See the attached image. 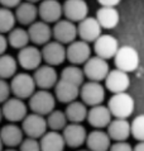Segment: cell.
Segmentation results:
<instances>
[{
    "instance_id": "41",
    "label": "cell",
    "mask_w": 144,
    "mask_h": 151,
    "mask_svg": "<svg viewBox=\"0 0 144 151\" xmlns=\"http://www.w3.org/2000/svg\"><path fill=\"white\" fill-rule=\"evenodd\" d=\"M121 0H97V3L100 4L101 6H115L119 5Z\"/></svg>"
},
{
    "instance_id": "13",
    "label": "cell",
    "mask_w": 144,
    "mask_h": 151,
    "mask_svg": "<svg viewBox=\"0 0 144 151\" xmlns=\"http://www.w3.org/2000/svg\"><path fill=\"white\" fill-rule=\"evenodd\" d=\"M101 35H103V28L95 17H86L81 22H78L77 36L80 37V40L91 43V42H95Z\"/></svg>"
},
{
    "instance_id": "11",
    "label": "cell",
    "mask_w": 144,
    "mask_h": 151,
    "mask_svg": "<svg viewBox=\"0 0 144 151\" xmlns=\"http://www.w3.org/2000/svg\"><path fill=\"white\" fill-rule=\"evenodd\" d=\"M18 65L25 71H34L42 65V52L36 46H27L19 50L18 53Z\"/></svg>"
},
{
    "instance_id": "42",
    "label": "cell",
    "mask_w": 144,
    "mask_h": 151,
    "mask_svg": "<svg viewBox=\"0 0 144 151\" xmlns=\"http://www.w3.org/2000/svg\"><path fill=\"white\" fill-rule=\"evenodd\" d=\"M133 151H144V141L138 142V144L133 147Z\"/></svg>"
},
{
    "instance_id": "32",
    "label": "cell",
    "mask_w": 144,
    "mask_h": 151,
    "mask_svg": "<svg viewBox=\"0 0 144 151\" xmlns=\"http://www.w3.org/2000/svg\"><path fill=\"white\" fill-rule=\"evenodd\" d=\"M47 126L51 131H57L61 132L63 128L68 124V119L66 117V113L58 109H54L47 116Z\"/></svg>"
},
{
    "instance_id": "12",
    "label": "cell",
    "mask_w": 144,
    "mask_h": 151,
    "mask_svg": "<svg viewBox=\"0 0 144 151\" xmlns=\"http://www.w3.org/2000/svg\"><path fill=\"white\" fill-rule=\"evenodd\" d=\"M62 136L65 138L66 146L72 149H78L83 144H86L87 131L82 123H68L63 128Z\"/></svg>"
},
{
    "instance_id": "46",
    "label": "cell",
    "mask_w": 144,
    "mask_h": 151,
    "mask_svg": "<svg viewBox=\"0 0 144 151\" xmlns=\"http://www.w3.org/2000/svg\"><path fill=\"white\" fill-rule=\"evenodd\" d=\"M4 118L3 117V112H1V107H0V122H1V119Z\"/></svg>"
},
{
    "instance_id": "35",
    "label": "cell",
    "mask_w": 144,
    "mask_h": 151,
    "mask_svg": "<svg viewBox=\"0 0 144 151\" xmlns=\"http://www.w3.org/2000/svg\"><path fill=\"white\" fill-rule=\"evenodd\" d=\"M132 127V136L139 142L144 141V114H139L130 122Z\"/></svg>"
},
{
    "instance_id": "27",
    "label": "cell",
    "mask_w": 144,
    "mask_h": 151,
    "mask_svg": "<svg viewBox=\"0 0 144 151\" xmlns=\"http://www.w3.org/2000/svg\"><path fill=\"white\" fill-rule=\"evenodd\" d=\"M95 18L103 29H114L120 20V14L115 6H101Z\"/></svg>"
},
{
    "instance_id": "40",
    "label": "cell",
    "mask_w": 144,
    "mask_h": 151,
    "mask_svg": "<svg viewBox=\"0 0 144 151\" xmlns=\"http://www.w3.org/2000/svg\"><path fill=\"white\" fill-rule=\"evenodd\" d=\"M8 46H9V43H8V38L3 35V33H0V56L6 52Z\"/></svg>"
},
{
    "instance_id": "24",
    "label": "cell",
    "mask_w": 144,
    "mask_h": 151,
    "mask_svg": "<svg viewBox=\"0 0 144 151\" xmlns=\"http://www.w3.org/2000/svg\"><path fill=\"white\" fill-rule=\"evenodd\" d=\"M108 135L111 138V141L119 142V141H126L132 136V127L130 122L124 118H115L108 126Z\"/></svg>"
},
{
    "instance_id": "38",
    "label": "cell",
    "mask_w": 144,
    "mask_h": 151,
    "mask_svg": "<svg viewBox=\"0 0 144 151\" xmlns=\"http://www.w3.org/2000/svg\"><path fill=\"white\" fill-rule=\"evenodd\" d=\"M109 151H133V146L126 141H119L111 144Z\"/></svg>"
},
{
    "instance_id": "6",
    "label": "cell",
    "mask_w": 144,
    "mask_h": 151,
    "mask_svg": "<svg viewBox=\"0 0 144 151\" xmlns=\"http://www.w3.org/2000/svg\"><path fill=\"white\" fill-rule=\"evenodd\" d=\"M80 98L88 107L103 104L105 99V88L99 81H86L80 88Z\"/></svg>"
},
{
    "instance_id": "3",
    "label": "cell",
    "mask_w": 144,
    "mask_h": 151,
    "mask_svg": "<svg viewBox=\"0 0 144 151\" xmlns=\"http://www.w3.org/2000/svg\"><path fill=\"white\" fill-rule=\"evenodd\" d=\"M54 107H56V96L49 90H36L29 98V108L37 114L48 116L51 112L54 111Z\"/></svg>"
},
{
    "instance_id": "18",
    "label": "cell",
    "mask_w": 144,
    "mask_h": 151,
    "mask_svg": "<svg viewBox=\"0 0 144 151\" xmlns=\"http://www.w3.org/2000/svg\"><path fill=\"white\" fill-rule=\"evenodd\" d=\"M63 14V6L60 0H42L38 6V17L46 23H56Z\"/></svg>"
},
{
    "instance_id": "17",
    "label": "cell",
    "mask_w": 144,
    "mask_h": 151,
    "mask_svg": "<svg viewBox=\"0 0 144 151\" xmlns=\"http://www.w3.org/2000/svg\"><path fill=\"white\" fill-rule=\"evenodd\" d=\"M118 50H119V42L111 35H101L94 42L95 55L105 60L114 58Z\"/></svg>"
},
{
    "instance_id": "45",
    "label": "cell",
    "mask_w": 144,
    "mask_h": 151,
    "mask_svg": "<svg viewBox=\"0 0 144 151\" xmlns=\"http://www.w3.org/2000/svg\"><path fill=\"white\" fill-rule=\"evenodd\" d=\"M25 1H29V3H38V1H42V0H25Z\"/></svg>"
},
{
    "instance_id": "19",
    "label": "cell",
    "mask_w": 144,
    "mask_h": 151,
    "mask_svg": "<svg viewBox=\"0 0 144 151\" xmlns=\"http://www.w3.org/2000/svg\"><path fill=\"white\" fill-rule=\"evenodd\" d=\"M62 6L66 19L73 23H78L88 17V5L85 0H66Z\"/></svg>"
},
{
    "instance_id": "36",
    "label": "cell",
    "mask_w": 144,
    "mask_h": 151,
    "mask_svg": "<svg viewBox=\"0 0 144 151\" xmlns=\"http://www.w3.org/2000/svg\"><path fill=\"white\" fill-rule=\"evenodd\" d=\"M19 151H41V144L38 138L25 137L19 145Z\"/></svg>"
},
{
    "instance_id": "2",
    "label": "cell",
    "mask_w": 144,
    "mask_h": 151,
    "mask_svg": "<svg viewBox=\"0 0 144 151\" xmlns=\"http://www.w3.org/2000/svg\"><path fill=\"white\" fill-rule=\"evenodd\" d=\"M36 81L33 75L28 73H16L11 78L10 90L11 94L19 99H29L36 91Z\"/></svg>"
},
{
    "instance_id": "7",
    "label": "cell",
    "mask_w": 144,
    "mask_h": 151,
    "mask_svg": "<svg viewBox=\"0 0 144 151\" xmlns=\"http://www.w3.org/2000/svg\"><path fill=\"white\" fill-rule=\"evenodd\" d=\"M3 117L10 123L22 122L28 114V107L24 103L23 99H19L16 96H11L1 104Z\"/></svg>"
},
{
    "instance_id": "8",
    "label": "cell",
    "mask_w": 144,
    "mask_h": 151,
    "mask_svg": "<svg viewBox=\"0 0 144 151\" xmlns=\"http://www.w3.org/2000/svg\"><path fill=\"white\" fill-rule=\"evenodd\" d=\"M22 129L27 137L39 140L48 129L47 119L44 118V116L32 112L31 114L25 116V118L22 121Z\"/></svg>"
},
{
    "instance_id": "44",
    "label": "cell",
    "mask_w": 144,
    "mask_h": 151,
    "mask_svg": "<svg viewBox=\"0 0 144 151\" xmlns=\"http://www.w3.org/2000/svg\"><path fill=\"white\" fill-rule=\"evenodd\" d=\"M3 150H4V144H3L1 138H0V151H3Z\"/></svg>"
},
{
    "instance_id": "9",
    "label": "cell",
    "mask_w": 144,
    "mask_h": 151,
    "mask_svg": "<svg viewBox=\"0 0 144 151\" xmlns=\"http://www.w3.org/2000/svg\"><path fill=\"white\" fill-rule=\"evenodd\" d=\"M91 57L90 43L82 40L73 41L66 48V58L71 62V65H83Z\"/></svg>"
},
{
    "instance_id": "4",
    "label": "cell",
    "mask_w": 144,
    "mask_h": 151,
    "mask_svg": "<svg viewBox=\"0 0 144 151\" xmlns=\"http://www.w3.org/2000/svg\"><path fill=\"white\" fill-rule=\"evenodd\" d=\"M114 64H115L116 69L129 74L138 69L139 53L132 46H121L114 56Z\"/></svg>"
},
{
    "instance_id": "37",
    "label": "cell",
    "mask_w": 144,
    "mask_h": 151,
    "mask_svg": "<svg viewBox=\"0 0 144 151\" xmlns=\"http://www.w3.org/2000/svg\"><path fill=\"white\" fill-rule=\"evenodd\" d=\"M11 90H10V83H8L4 79H0V104L6 102L10 98Z\"/></svg>"
},
{
    "instance_id": "30",
    "label": "cell",
    "mask_w": 144,
    "mask_h": 151,
    "mask_svg": "<svg viewBox=\"0 0 144 151\" xmlns=\"http://www.w3.org/2000/svg\"><path fill=\"white\" fill-rule=\"evenodd\" d=\"M8 43L10 47L15 48V50H22L24 47H27L31 42L28 35V29H23V28H13L11 31L8 33Z\"/></svg>"
},
{
    "instance_id": "33",
    "label": "cell",
    "mask_w": 144,
    "mask_h": 151,
    "mask_svg": "<svg viewBox=\"0 0 144 151\" xmlns=\"http://www.w3.org/2000/svg\"><path fill=\"white\" fill-rule=\"evenodd\" d=\"M61 79L66 81H70L72 84H75V85L81 86L85 80V74H83V70L80 69L77 65H70V66H66L62 70Z\"/></svg>"
},
{
    "instance_id": "14",
    "label": "cell",
    "mask_w": 144,
    "mask_h": 151,
    "mask_svg": "<svg viewBox=\"0 0 144 151\" xmlns=\"http://www.w3.org/2000/svg\"><path fill=\"white\" fill-rule=\"evenodd\" d=\"M33 79L36 81L37 88L43 90H49L54 88V85L58 81V74L54 66L51 65H41L38 69L33 73Z\"/></svg>"
},
{
    "instance_id": "1",
    "label": "cell",
    "mask_w": 144,
    "mask_h": 151,
    "mask_svg": "<svg viewBox=\"0 0 144 151\" xmlns=\"http://www.w3.org/2000/svg\"><path fill=\"white\" fill-rule=\"evenodd\" d=\"M108 108L111 112L113 117L128 119L134 112L135 102L129 93L123 91V93H116L111 95V98L108 102Z\"/></svg>"
},
{
    "instance_id": "47",
    "label": "cell",
    "mask_w": 144,
    "mask_h": 151,
    "mask_svg": "<svg viewBox=\"0 0 144 151\" xmlns=\"http://www.w3.org/2000/svg\"><path fill=\"white\" fill-rule=\"evenodd\" d=\"M77 151H90V150H88V149H87V150H77Z\"/></svg>"
},
{
    "instance_id": "20",
    "label": "cell",
    "mask_w": 144,
    "mask_h": 151,
    "mask_svg": "<svg viewBox=\"0 0 144 151\" xmlns=\"http://www.w3.org/2000/svg\"><path fill=\"white\" fill-rule=\"evenodd\" d=\"M86 119L90 123V126H92L95 129H103L106 128L109 123L113 121V116L108 106L99 104V106H94L88 109Z\"/></svg>"
},
{
    "instance_id": "22",
    "label": "cell",
    "mask_w": 144,
    "mask_h": 151,
    "mask_svg": "<svg viewBox=\"0 0 144 151\" xmlns=\"http://www.w3.org/2000/svg\"><path fill=\"white\" fill-rule=\"evenodd\" d=\"M80 88L81 86L60 79L54 85V96L58 102L68 104L73 100H77L80 96Z\"/></svg>"
},
{
    "instance_id": "39",
    "label": "cell",
    "mask_w": 144,
    "mask_h": 151,
    "mask_svg": "<svg viewBox=\"0 0 144 151\" xmlns=\"http://www.w3.org/2000/svg\"><path fill=\"white\" fill-rule=\"evenodd\" d=\"M23 0H0V4L4 8H8V9H13V8H16L22 3Z\"/></svg>"
},
{
    "instance_id": "29",
    "label": "cell",
    "mask_w": 144,
    "mask_h": 151,
    "mask_svg": "<svg viewBox=\"0 0 144 151\" xmlns=\"http://www.w3.org/2000/svg\"><path fill=\"white\" fill-rule=\"evenodd\" d=\"M87 106L82 100H73L67 104L66 107V117L70 123H82L87 118Z\"/></svg>"
},
{
    "instance_id": "34",
    "label": "cell",
    "mask_w": 144,
    "mask_h": 151,
    "mask_svg": "<svg viewBox=\"0 0 144 151\" xmlns=\"http://www.w3.org/2000/svg\"><path fill=\"white\" fill-rule=\"evenodd\" d=\"M15 14L11 9L1 6L0 8V33L5 35L9 33L13 28L15 27Z\"/></svg>"
},
{
    "instance_id": "28",
    "label": "cell",
    "mask_w": 144,
    "mask_h": 151,
    "mask_svg": "<svg viewBox=\"0 0 144 151\" xmlns=\"http://www.w3.org/2000/svg\"><path fill=\"white\" fill-rule=\"evenodd\" d=\"M41 151H63L66 142L61 132L47 131L39 138Z\"/></svg>"
},
{
    "instance_id": "16",
    "label": "cell",
    "mask_w": 144,
    "mask_h": 151,
    "mask_svg": "<svg viewBox=\"0 0 144 151\" xmlns=\"http://www.w3.org/2000/svg\"><path fill=\"white\" fill-rule=\"evenodd\" d=\"M104 81H105V88H106L109 91H111L113 94L126 91L130 86L129 74L125 73V71H121L119 69L110 70Z\"/></svg>"
},
{
    "instance_id": "5",
    "label": "cell",
    "mask_w": 144,
    "mask_h": 151,
    "mask_svg": "<svg viewBox=\"0 0 144 151\" xmlns=\"http://www.w3.org/2000/svg\"><path fill=\"white\" fill-rule=\"evenodd\" d=\"M83 74L85 78H87L90 81H104L108 76L110 66L108 60L101 58L99 56H91L88 60L83 64Z\"/></svg>"
},
{
    "instance_id": "31",
    "label": "cell",
    "mask_w": 144,
    "mask_h": 151,
    "mask_svg": "<svg viewBox=\"0 0 144 151\" xmlns=\"http://www.w3.org/2000/svg\"><path fill=\"white\" fill-rule=\"evenodd\" d=\"M18 61L9 53H4L0 56V79L8 80L16 74Z\"/></svg>"
},
{
    "instance_id": "23",
    "label": "cell",
    "mask_w": 144,
    "mask_h": 151,
    "mask_svg": "<svg viewBox=\"0 0 144 151\" xmlns=\"http://www.w3.org/2000/svg\"><path fill=\"white\" fill-rule=\"evenodd\" d=\"M0 138L6 147H19L24 140V132L16 123H8L0 129Z\"/></svg>"
},
{
    "instance_id": "21",
    "label": "cell",
    "mask_w": 144,
    "mask_h": 151,
    "mask_svg": "<svg viewBox=\"0 0 144 151\" xmlns=\"http://www.w3.org/2000/svg\"><path fill=\"white\" fill-rule=\"evenodd\" d=\"M28 35L32 43L36 46H44L52 38V28L43 20H36L29 26Z\"/></svg>"
},
{
    "instance_id": "26",
    "label": "cell",
    "mask_w": 144,
    "mask_h": 151,
    "mask_svg": "<svg viewBox=\"0 0 144 151\" xmlns=\"http://www.w3.org/2000/svg\"><path fill=\"white\" fill-rule=\"evenodd\" d=\"M15 19L22 26H31L34 23L38 18V6H36L34 3L22 1L15 8Z\"/></svg>"
},
{
    "instance_id": "43",
    "label": "cell",
    "mask_w": 144,
    "mask_h": 151,
    "mask_svg": "<svg viewBox=\"0 0 144 151\" xmlns=\"http://www.w3.org/2000/svg\"><path fill=\"white\" fill-rule=\"evenodd\" d=\"M3 151H19V150H16L15 147H8L5 150H3Z\"/></svg>"
},
{
    "instance_id": "10",
    "label": "cell",
    "mask_w": 144,
    "mask_h": 151,
    "mask_svg": "<svg viewBox=\"0 0 144 151\" xmlns=\"http://www.w3.org/2000/svg\"><path fill=\"white\" fill-rule=\"evenodd\" d=\"M52 37L54 41L62 45H70L76 41L77 37V26L68 19H60L54 23L52 28Z\"/></svg>"
},
{
    "instance_id": "15",
    "label": "cell",
    "mask_w": 144,
    "mask_h": 151,
    "mask_svg": "<svg viewBox=\"0 0 144 151\" xmlns=\"http://www.w3.org/2000/svg\"><path fill=\"white\" fill-rule=\"evenodd\" d=\"M42 58L47 65L58 66L66 60V47L65 45L57 41H49L41 50Z\"/></svg>"
},
{
    "instance_id": "25",
    "label": "cell",
    "mask_w": 144,
    "mask_h": 151,
    "mask_svg": "<svg viewBox=\"0 0 144 151\" xmlns=\"http://www.w3.org/2000/svg\"><path fill=\"white\" fill-rule=\"evenodd\" d=\"M86 146L90 151H109L111 146V138L108 132L103 129H94L87 133Z\"/></svg>"
}]
</instances>
